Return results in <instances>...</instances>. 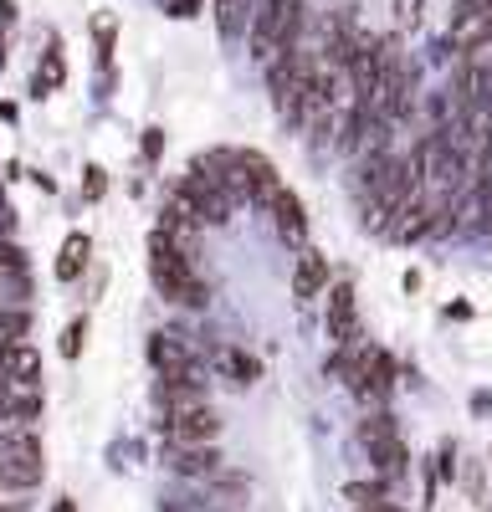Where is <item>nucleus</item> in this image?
I'll list each match as a JSON object with an SVG mask.
<instances>
[{
  "label": "nucleus",
  "instance_id": "nucleus-1",
  "mask_svg": "<svg viewBox=\"0 0 492 512\" xmlns=\"http://www.w3.org/2000/svg\"><path fill=\"white\" fill-rule=\"evenodd\" d=\"M303 26H308V6L303 0H257L252 6V21H246V52H252L257 67H267L277 52H293L303 41Z\"/></svg>",
  "mask_w": 492,
  "mask_h": 512
},
{
  "label": "nucleus",
  "instance_id": "nucleus-2",
  "mask_svg": "<svg viewBox=\"0 0 492 512\" xmlns=\"http://www.w3.org/2000/svg\"><path fill=\"white\" fill-rule=\"evenodd\" d=\"M149 277L159 287V297H170L180 308H205L211 303V287L200 282L195 256H185L164 231H149Z\"/></svg>",
  "mask_w": 492,
  "mask_h": 512
},
{
  "label": "nucleus",
  "instance_id": "nucleus-3",
  "mask_svg": "<svg viewBox=\"0 0 492 512\" xmlns=\"http://www.w3.org/2000/svg\"><path fill=\"white\" fill-rule=\"evenodd\" d=\"M41 441L21 425H6L0 431V492H31L41 487Z\"/></svg>",
  "mask_w": 492,
  "mask_h": 512
},
{
  "label": "nucleus",
  "instance_id": "nucleus-4",
  "mask_svg": "<svg viewBox=\"0 0 492 512\" xmlns=\"http://www.w3.org/2000/svg\"><path fill=\"white\" fill-rule=\"evenodd\" d=\"M267 216H272V226H277V236L287 241V246H308V210H303V200H298V190H287V185H277V195L267 200Z\"/></svg>",
  "mask_w": 492,
  "mask_h": 512
},
{
  "label": "nucleus",
  "instance_id": "nucleus-5",
  "mask_svg": "<svg viewBox=\"0 0 492 512\" xmlns=\"http://www.w3.org/2000/svg\"><path fill=\"white\" fill-rule=\"evenodd\" d=\"M170 436L180 446H216L221 436V415L211 405H185V410H170Z\"/></svg>",
  "mask_w": 492,
  "mask_h": 512
},
{
  "label": "nucleus",
  "instance_id": "nucleus-6",
  "mask_svg": "<svg viewBox=\"0 0 492 512\" xmlns=\"http://www.w3.org/2000/svg\"><path fill=\"white\" fill-rule=\"evenodd\" d=\"M446 41L457 47V57L472 52V47H482V41H487V0H457V6H451Z\"/></svg>",
  "mask_w": 492,
  "mask_h": 512
},
{
  "label": "nucleus",
  "instance_id": "nucleus-7",
  "mask_svg": "<svg viewBox=\"0 0 492 512\" xmlns=\"http://www.w3.org/2000/svg\"><path fill=\"white\" fill-rule=\"evenodd\" d=\"M354 328H359V308H354V282H334L328 287V338L339 349L354 344Z\"/></svg>",
  "mask_w": 492,
  "mask_h": 512
},
{
  "label": "nucleus",
  "instance_id": "nucleus-8",
  "mask_svg": "<svg viewBox=\"0 0 492 512\" xmlns=\"http://www.w3.org/2000/svg\"><path fill=\"white\" fill-rule=\"evenodd\" d=\"M236 164H241V175H246V190H252V205H267L277 195V185H282L277 164L267 154H257V149H236Z\"/></svg>",
  "mask_w": 492,
  "mask_h": 512
},
{
  "label": "nucleus",
  "instance_id": "nucleus-9",
  "mask_svg": "<svg viewBox=\"0 0 492 512\" xmlns=\"http://www.w3.org/2000/svg\"><path fill=\"white\" fill-rule=\"evenodd\" d=\"M41 415V390L36 384H11V379H0V420H11V425H26Z\"/></svg>",
  "mask_w": 492,
  "mask_h": 512
},
{
  "label": "nucleus",
  "instance_id": "nucleus-10",
  "mask_svg": "<svg viewBox=\"0 0 492 512\" xmlns=\"http://www.w3.org/2000/svg\"><path fill=\"white\" fill-rule=\"evenodd\" d=\"M328 292V256L323 251H303L293 267V297L298 303H313V297Z\"/></svg>",
  "mask_w": 492,
  "mask_h": 512
},
{
  "label": "nucleus",
  "instance_id": "nucleus-11",
  "mask_svg": "<svg viewBox=\"0 0 492 512\" xmlns=\"http://www.w3.org/2000/svg\"><path fill=\"white\" fill-rule=\"evenodd\" d=\"M369 461H375L380 482H395V477H405V466H410V451H405L400 431H390V436H380V441H369Z\"/></svg>",
  "mask_w": 492,
  "mask_h": 512
},
{
  "label": "nucleus",
  "instance_id": "nucleus-12",
  "mask_svg": "<svg viewBox=\"0 0 492 512\" xmlns=\"http://www.w3.org/2000/svg\"><path fill=\"white\" fill-rule=\"evenodd\" d=\"M149 364H154L159 374H180V369H190L185 338H175V333H149Z\"/></svg>",
  "mask_w": 492,
  "mask_h": 512
},
{
  "label": "nucleus",
  "instance_id": "nucleus-13",
  "mask_svg": "<svg viewBox=\"0 0 492 512\" xmlns=\"http://www.w3.org/2000/svg\"><path fill=\"white\" fill-rule=\"evenodd\" d=\"M170 466L180 477H216L221 472V451L216 446H180Z\"/></svg>",
  "mask_w": 492,
  "mask_h": 512
},
{
  "label": "nucleus",
  "instance_id": "nucleus-14",
  "mask_svg": "<svg viewBox=\"0 0 492 512\" xmlns=\"http://www.w3.org/2000/svg\"><path fill=\"white\" fill-rule=\"evenodd\" d=\"M0 374H6L11 384H36L41 374V359L31 344H11V349H0Z\"/></svg>",
  "mask_w": 492,
  "mask_h": 512
},
{
  "label": "nucleus",
  "instance_id": "nucleus-15",
  "mask_svg": "<svg viewBox=\"0 0 492 512\" xmlns=\"http://www.w3.org/2000/svg\"><path fill=\"white\" fill-rule=\"evenodd\" d=\"M88 256H93V241L82 236V231H72V236L62 241V251H57V282L82 277V267H88Z\"/></svg>",
  "mask_w": 492,
  "mask_h": 512
},
{
  "label": "nucleus",
  "instance_id": "nucleus-16",
  "mask_svg": "<svg viewBox=\"0 0 492 512\" xmlns=\"http://www.w3.org/2000/svg\"><path fill=\"white\" fill-rule=\"evenodd\" d=\"M252 6H257V0H216V31H221V41H231V36L246 31Z\"/></svg>",
  "mask_w": 492,
  "mask_h": 512
},
{
  "label": "nucleus",
  "instance_id": "nucleus-17",
  "mask_svg": "<svg viewBox=\"0 0 492 512\" xmlns=\"http://www.w3.org/2000/svg\"><path fill=\"white\" fill-rule=\"evenodd\" d=\"M62 77H67V67H62V47L52 41V47H47V57H41V72L31 77V93H36V98H52V88H57Z\"/></svg>",
  "mask_w": 492,
  "mask_h": 512
},
{
  "label": "nucleus",
  "instance_id": "nucleus-18",
  "mask_svg": "<svg viewBox=\"0 0 492 512\" xmlns=\"http://www.w3.org/2000/svg\"><path fill=\"white\" fill-rule=\"evenodd\" d=\"M26 333H31V313L26 308H0V349L26 344Z\"/></svg>",
  "mask_w": 492,
  "mask_h": 512
},
{
  "label": "nucleus",
  "instance_id": "nucleus-19",
  "mask_svg": "<svg viewBox=\"0 0 492 512\" xmlns=\"http://www.w3.org/2000/svg\"><path fill=\"white\" fill-rule=\"evenodd\" d=\"M221 369H231L236 384H257V379H262V364H257L252 354H241V349H226V354H221Z\"/></svg>",
  "mask_w": 492,
  "mask_h": 512
},
{
  "label": "nucleus",
  "instance_id": "nucleus-20",
  "mask_svg": "<svg viewBox=\"0 0 492 512\" xmlns=\"http://www.w3.org/2000/svg\"><path fill=\"white\" fill-rule=\"evenodd\" d=\"M26 277V251L16 241H0V282H21Z\"/></svg>",
  "mask_w": 492,
  "mask_h": 512
},
{
  "label": "nucleus",
  "instance_id": "nucleus-21",
  "mask_svg": "<svg viewBox=\"0 0 492 512\" xmlns=\"http://www.w3.org/2000/svg\"><path fill=\"white\" fill-rule=\"evenodd\" d=\"M395 6V31H416L426 16V0H390Z\"/></svg>",
  "mask_w": 492,
  "mask_h": 512
},
{
  "label": "nucleus",
  "instance_id": "nucleus-22",
  "mask_svg": "<svg viewBox=\"0 0 492 512\" xmlns=\"http://www.w3.org/2000/svg\"><path fill=\"white\" fill-rule=\"evenodd\" d=\"M344 497H349L354 507H375V502H385V482H349Z\"/></svg>",
  "mask_w": 492,
  "mask_h": 512
},
{
  "label": "nucleus",
  "instance_id": "nucleus-23",
  "mask_svg": "<svg viewBox=\"0 0 492 512\" xmlns=\"http://www.w3.org/2000/svg\"><path fill=\"white\" fill-rule=\"evenodd\" d=\"M390 431H395V420H390L385 410H375V415H364V420H359V441H364V446H369V441H380V436H390Z\"/></svg>",
  "mask_w": 492,
  "mask_h": 512
},
{
  "label": "nucleus",
  "instance_id": "nucleus-24",
  "mask_svg": "<svg viewBox=\"0 0 492 512\" xmlns=\"http://www.w3.org/2000/svg\"><path fill=\"white\" fill-rule=\"evenodd\" d=\"M82 333H88V318H72L67 333H62V359H77L82 354Z\"/></svg>",
  "mask_w": 492,
  "mask_h": 512
},
{
  "label": "nucleus",
  "instance_id": "nucleus-25",
  "mask_svg": "<svg viewBox=\"0 0 492 512\" xmlns=\"http://www.w3.org/2000/svg\"><path fill=\"white\" fill-rule=\"evenodd\" d=\"M103 190H108V175L98 164H88V169H82V200H98Z\"/></svg>",
  "mask_w": 492,
  "mask_h": 512
},
{
  "label": "nucleus",
  "instance_id": "nucleus-26",
  "mask_svg": "<svg viewBox=\"0 0 492 512\" xmlns=\"http://www.w3.org/2000/svg\"><path fill=\"white\" fill-rule=\"evenodd\" d=\"M164 16H170V21H190V16H200V0H164Z\"/></svg>",
  "mask_w": 492,
  "mask_h": 512
},
{
  "label": "nucleus",
  "instance_id": "nucleus-27",
  "mask_svg": "<svg viewBox=\"0 0 492 512\" xmlns=\"http://www.w3.org/2000/svg\"><path fill=\"white\" fill-rule=\"evenodd\" d=\"M159 154H164V134H159V128H144V159L159 164Z\"/></svg>",
  "mask_w": 492,
  "mask_h": 512
},
{
  "label": "nucleus",
  "instance_id": "nucleus-28",
  "mask_svg": "<svg viewBox=\"0 0 492 512\" xmlns=\"http://www.w3.org/2000/svg\"><path fill=\"white\" fill-rule=\"evenodd\" d=\"M11 231H16V210L0 205V241H11Z\"/></svg>",
  "mask_w": 492,
  "mask_h": 512
},
{
  "label": "nucleus",
  "instance_id": "nucleus-29",
  "mask_svg": "<svg viewBox=\"0 0 492 512\" xmlns=\"http://www.w3.org/2000/svg\"><path fill=\"white\" fill-rule=\"evenodd\" d=\"M16 21V0H0V26H11Z\"/></svg>",
  "mask_w": 492,
  "mask_h": 512
},
{
  "label": "nucleus",
  "instance_id": "nucleus-30",
  "mask_svg": "<svg viewBox=\"0 0 492 512\" xmlns=\"http://www.w3.org/2000/svg\"><path fill=\"white\" fill-rule=\"evenodd\" d=\"M21 113H16V103H0V123H16Z\"/></svg>",
  "mask_w": 492,
  "mask_h": 512
},
{
  "label": "nucleus",
  "instance_id": "nucleus-31",
  "mask_svg": "<svg viewBox=\"0 0 492 512\" xmlns=\"http://www.w3.org/2000/svg\"><path fill=\"white\" fill-rule=\"evenodd\" d=\"M354 512H400L395 502H375V507H354Z\"/></svg>",
  "mask_w": 492,
  "mask_h": 512
},
{
  "label": "nucleus",
  "instance_id": "nucleus-32",
  "mask_svg": "<svg viewBox=\"0 0 492 512\" xmlns=\"http://www.w3.org/2000/svg\"><path fill=\"white\" fill-rule=\"evenodd\" d=\"M52 512H77V502H72V497H62V502H52Z\"/></svg>",
  "mask_w": 492,
  "mask_h": 512
},
{
  "label": "nucleus",
  "instance_id": "nucleus-33",
  "mask_svg": "<svg viewBox=\"0 0 492 512\" xmlns=\"http://www.w3.org/2000/svg\"><path fill=\"white\" fill-rule=\"evenodd\" d=\"M6 425H11V420H0V431H6Z\"/></svg>",
  "mask_w": 492,
  "mask_h": 512
},
{
  "label": "nucleus",
  "instance_id": "nucleus-34",
  "mask_svg": "<svg viewBox=\"0 0 492 512\" xmlns=\"http://www.w3.org/2000/svg\"><path fill=\"white\" fill-rule=\"evenodd\" d=\"M0 205H6V195H0Z\"/></svg>",
  "mask_w": 492,
  "mask_h": 512
}]
</instances>
